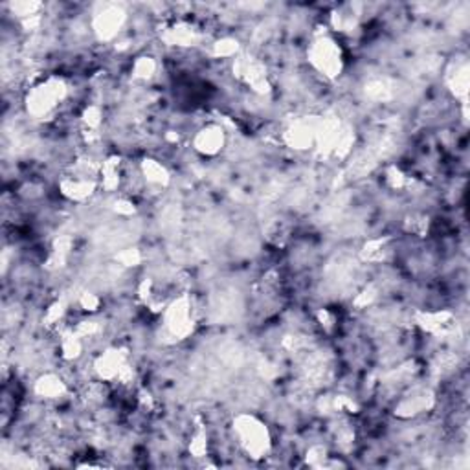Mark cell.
I'll use <instances>...</instances> for the list:
<instances>
[{
	"instance_id": "cell-1",
	"label": "cell",
	"mask_w": 470,
	"mask_h": 470,
	"mask_svg": "<svg viewBox=\"0 0 470 470\" xmlns=\"http://www.w3.org/2000/svg\"><path fill=\"white\" fill-rule=\"evenodd\" d=\"M234 436L239 447L254 459L265 457L270 450V433L256 417L239 415L234 421Z\"/></svg>"
},
{
	"instance_id": "cell-3",
	"label": "cell",
	"mask_w": 470,
	"mask_h": 470,
	"mask_svg": "<svg viewBox=\"0 0 470 470\" xmlns=\"http://www.w3.org/2000/svg\"><path fill=\"white\" fill-rule=\"evenodd\" d=\"M225 131L219 125H208L195 136V150L202 155H217L225 148Z\"/></svg>"
},
{
	"instance_id": "cell-2",
	"label": "cell",
	"mask_w": 470,
	"mask_h": 470,
	"mask_svg": "<svg viewBox=\"0 0 470 470\" xmlns=\"http://www.w3.org/2000/svg\"><path fill=\"white\" fill-rule=\"evenodd\" d=\"M309 59L314 64V68L328 78H335L340 74L342 52H340V47L329 38H320L312 43Z\"/></svg>"
}]
</instances>
